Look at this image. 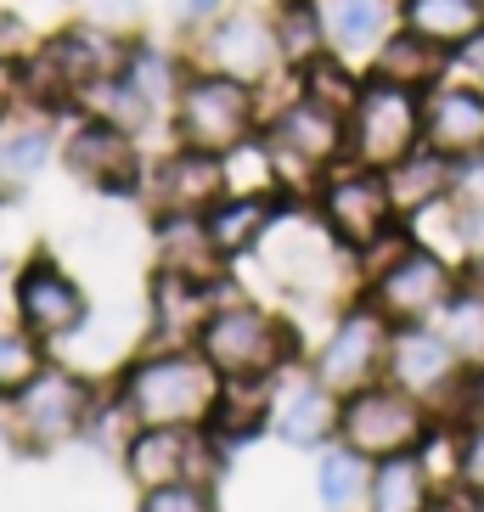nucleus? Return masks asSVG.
Here are the masks:
<instances>
[{
  "mask_svg": "<svg viewBox=\"0 0 484 512\" xmlns=\"http://www.w3.org/2000/svg\"><path fill=\"white\" fill-rule=\"evenodd\" d=\"M85 406H91V389H85L74 372H51V366H40V377L17 394V422H23V434L29 439L51 445V439L74 434L79 422H85Z\"/></svg>",
  "mask_w": 484,
  "mask_h": 512,
  "instance_id": "obj_12",
  "label": "nucleus"
},
{
  "mask_svg": "<svg viewBox=\"0 0 484 512\" xmlns=\"http://www.w3.org/2000/svg\"><path fill=\"white\" fill-rule=\"evenodd\" d=\"M113 74H124L119 34L96 29V23H79V29H62L57 40H46L34 51V62L23 68V91H34L46 107H62Z\"/></svg>",
  "mask_w": 484,
  "mask_h": 512,
  "instance_id": "obj_2",
  "label": "nucleus"
},
{
  "mask_svg": "<svg viewBox=\"0 0 484 512\" xmlns=\"http://www.w3.org/2000/svg\"><path fill=\"white\" fill-rule=\"evenodd\" d=\"M456 462H462V484L484 496V428L468 439V445H462V456H456Z\"/></svg>",
  "mask_w": 484,
  "mask_h": 512,
  "instance_id": "obj_41",
  "label": "nucleus"
},
{
  "mask_svg": "<svg viewBox=\"0 0 484 512\" xmlns=\"http://www.w3.org/2000/svg\"><path fill=\"white\" fill-rule=\"evenodd\" d=\"M445 299H451V271L434 254H423V248H400L378 271V282H372V304L389 321H423Z\"/></svg>",
  "mask_w": 484,
  "mask_h": 512,
  "instance_id": "obj_10",
  "label": "nucleus"
},
{
  "mask_svg": "<svg viewBox=\"0 0 484 512\" xmlns=\"http://www.w3.org/2000/svg\"><path fill=\"white\" fill-rule=\"evenodd\" d=\"M79 102L91 107V119H107L119 124V130H141V124L152 119V102L141 96V85H130L124 74L102 79V85H91V91L79 96Z\"/></svg>",
  "mask_w": 484,
  "mask_h": 512,
  "instance_id": "obj_32",
  "label": "nucleus"
},
{
  "mask_svg": "<svg viewBox=\"0 0 484 512\" xmlns=\"http://www.w3.org/2000/svg\"><path fill=\"white\" fill-rule=\"evenodd\" d=\"M17 46H23V23L12 12H0V57H12Z\"/></svg>",
  "mask_w": 484,
  "mask_h": 512,
  "instance_id": "obj_46",
  "label": "nucleus"
},
{
  "mask_svg": "<svg viewBox=\"0 0 484 512\" xmlns=\"http://www.w3.org/2000/svg\"><path fill=\"white\" fill-rule=\"evenodd\" d=\"M445 344L462 355H484V299H462L445 316Z\"/></svg>",
  "mask_w": 484,
  "mask_h": 512,
  "instance_id": "obj_37",
  "label": "nucleus"
},
{
  "mask_svg": "<svg viewBox=\"0 0 484 512\" xmlns=\"http://www.w3.org/2000/svg\"><path fill=\"white\" fill-rule=\"evenodd\" d=\"M197 445L186 428H141L136 439H130V451H124V467H130V479L141 484V490H158V484H175L186 479V467L197 462Z\"/></svg>",
  "mask_w": 484,
  "mask_h": 512,
  "instance_id": "obj_20",
  "label": "nucleus"
},
{
  "mask_svg": "<svg viewBox=\"0 0 484 512\" xmlns=\"http://www.w3.org/2000/svg\"><path fill=\"white\" fill-rule=\"evenodd\" d=\"M68 169H74L85 186L96 192H130L136 186V147H130V130L107 119H85L68 136Z\"/></svg>",
  "mask_w": 484,
  "mask_h": 512,
  "instance_id": "obj_11",
  "label": "nucleus"
},
{
  "mask_svg": "<svg viewBox=\"0 0 484 512\" xmlns=\"http://www.w3.org/2000/svg\"><path fill=\"white\" fill-rule=\"evenodd\" d=\"M456 197L468 203V209H484V152H473V158H462V169L451 175Z\"/></svg>",
  "mask_w": 484,
  "mask_h": 512,
  "instance_id": "obj_39",
  "label": "nucleus"
},
{
  "mask_svg": "<svg viewBox=\"0 0 484 512\" xmlns=\"http://www.w3.org/2000/svg\"><path fill=\"white\" fill-rule=\"evenodd\" d=\"M271 214L276 209H271V192H265V197H220L203 220H209L214 248L231 259V254H248V248L271 231Z\"/></svg>",
  "mask_w": 484,
  "mask_h": 512,
  "instance_id": "obj_25",
  "label": "nucleus"
},
{
  "mask_svg": "<svg viewBox=\"0 0 484 512\" xmlns=\"http://www.w3.org/2000/svg\"><path fill=\"white\" fill-rule=\"evenodd\" d=\"M203 57H209V74H231L242 85H254L282 62V46H276L271 17L220 12L214 23H203Z\"/></svg>",
  "mask_w": 484,
  "mask_h": 512,
  "instance_id": "obj_8",
  "label": "nucleus"
},
{
  "mask_svg": "<svg viewBox=\"0 0 484 512\" xmlns=\"http://www.w3.org/2000/svg\"><path fill=\"white\" fill-rule=\"evenodd\" d=\"M383 181H389V197H394V209L411 214V209H428L445 186H451V158L445 152H406L394 169H383Z\"/></svg>",
  "mask_w": 484,
  "mask_h": 512,
  "instance_id": "obj_26",
  "label": "nucleus"
},
{
  "mask_svg": "<svg viewBox=\"0 0 484 512\" xmlns=\"http://www.w3.org/2000/svg\"><path fill=\"white\" fill-rule=\"evenodd\" d=\"M400 23L434 46L456 51L484 29V0H400Z\"/></svg>",
  "mask_w": 484,
  "mask_h": 512,
  "instance_id": "obj_22",
  "label": "nucleus"
},
{
  "mask_svg": "<svg viewBox=\"0 0 484 512\" xmlns=\"http://www.w3.org/2000/svg\"><path fill=\"white\" fill-rule=\"evenodd\" d=\"M40 377V349L23 332H0V394H23Z\"/></svg>",
  "mask_w": 484,
  "mask_h": 512,
  "instance_id": "obj_36",
  "label": "nucleus"
},
{
  "mask_svg": "<svg viewBox=\"0 0 484 512\" xmlns=\"http://www.w3.org/2000/svg\"><path fill=\"white\" fill-rule=\"evenodd\" d=\"M46 158H51L46 124H17V130H0V175H6V181H29V175H40Z\"/></svg>",
  "mask_w": 484,
  "mask_h": 512,
  "instance_id": "obj_33",
  "label": "nucleus"
},
{
  "mask_svg": "<svg viewBox=\"0 0 484 512\" xmlns=\"http://www.w3.org/2000/svg\"><path fill=\"white\" fill-rule=\"evenodd\" d=\"M321 501L327 507H349V501L366 490V456L361 451H333V456H321Z\"/></svg>",
  "mask_w": 484,
  "mask_h": 512,
  "instance_id": "obj_35",
  "label": "nucleus"
},
{
  "mask_svg": "<svg viewBox=\"0 0 484 512\" xmlns=\"http://www.w3.org/2000/svg\"><path fill=\"white\" fill-rule=\"evenodd\" d=\"M338 428H344L349 439V451H361V456H400L411 451L417 439H423V411H417V400H411L400 383L394 389H355L349 394V406L338 411Z\"/></svg>",
  "mask_w": 484,
  "mask_h": 512,
  "instance_id": "obj_6",
  "label": "nucleus"
},
{
  "mask_svg": "<svg viewBox=\"0 0 484 512\" xmlns=\"http://www.w3.org/2000/svg\"><path fill=\"white\" fill-rule=\"evenodd\" d=\"M158 192H164V209L169 214H209L214 203L226 197L220 152L181 147L175 158H164V169H158Z\"/></svg>",
  "mask_w": 484,
  "mask_h": 512,
  "instance_id": "obj_16",
  "label": "nucleus"
},
{
  "mask_svg": "<svg viewBox=\"0 0 484 512\" xmlns=\"http://www.w3.org/2000/svg\"><path fill=\"white\" fill-rule=\"evenodd\" d=\"M451 68V51L434 46V40H423L417 29H400L389 34L378 46V57H372V74L389 79V85H406V91H428V85H439V74Z\"/></svg>",
  "mask_w": 484,
  "mask_h": 512,
  "instance_id": "obj_19",
  "label": "nucleus"
},
{
  "mask_svg": "<svg viewBox=\"0 0 484 512\" xmlns=\"http://www.w3.org/2000/svg\"><path fill=\"white\" fill-rule=\"evenodd\" d=\"M85 12H91V23L96 29H124V23H136V12H141V0H85Z\"/></svg>",
  "mask_w": 484,
  "mask_h": 512,
  "instance_id": "obj_40",
  "label": "nucleus"
},
{
  "mask_svg": "<svg viewBox=\"0 0 484 512\" xmlns=\"http://www.w3.org/2000/svg\"><path fill=\"white\" fill-rule=\"evenodd\" d=\"M321 214L333 226L338 242L349 248H372L378 237H389V214H394V197H389V181L378 169H349V175H333L321 186Z\"/></svg>",
  "mask_w": 484,
  "mask_h": 512,
  "instance_id": "obj_7",
  "label": "nucleus"
},
{
  "mask_svg": "<svg viewBox=\"0 0 484 512\" xmlns=\"http://www.w3.org/2000/svg\"><path fill=\"white\" fill-rule=\"evenodd\" d=\"M423 141L445 158L484 152V91L473 85H439L423 102Z\"/></svg>",
  "mask_w": 484,
  "mask_h": 512,
  "instance_id": "obj_15",
  "label": "nucleus"
},
{
  "mask_svg": "<svg viewBox=\"0 0 484 512\" xmlns=\"http://www.w3.org/2000/svg\"><path fill=\"white\" fill-rule=\"evenodd\" d=\"M158 248H164V271H181V276H197V282H214L220 271V248L209 237V220L203 214H164L158 226Z\"/></svg>",
  "mask_w": 484,
  "mask_h": 512,
  "instance_id": "obj_23",
  "label": "nucleus"
},
{
  "mask_svg": "<svg viewBox=\"0 0 484 512\" xmlns=\"http://www.w3.org/2000/svg\"><path fill=\"white\" fill-rule=\"evenodd\" d=\"M383 310L372 304V310H355V316H344L338 321V332H333V344L321 349V383L333 394H355V389H366L372 377H378V366L389 361V327H383Z\"/></svg>",
  "mask_w": 484,
  "mask_h": 512,
  "instance_id": "obj_9",
  "label": "nucleus"
},
{
  "mask_svg": "<svg viewBox=\"0 0 484 512\" xmlns=\"http://www.w3.org/2000/svg\"><path fill=\"white\" fill-rule=\"evenodd\" d=\"M203 344V361L220 377H265L282 355H288V332L276 327L271 316H259L248 304H231V310H214L197 332Z\"/></svg>",
  "mask_w": 484,
  "mask_h": 512,
  "instance_id": "obj_5",
  "label": "nucleus"
},
{
  "mask_svg": "<svg viewBox=\"0 0 484 512\" xmlns=\"http://www.w3.org/2000/svg\"><path fill=\"white\" fill-rule=\"evenodd\" d=\"M462 242H468V254L484 265V209H468V214H462Z\"/></svg>",
  "mask_w": 484,
  "mask_h": 512,
  "instance_id": "obj_45",
  "label": "nucleus"
},
{
  "mask_svg": "<svg viewBox=\"0 0 484 512\" xmlns=\"http://www.w3.org/2000/svg\"><path fill=\"white\" fill-rule=\"evenodd\" d=\"M17 91H23V68L12 57H0V113L17 102Z\"/></svg>",
  "mask_w": 484,
  "mask_h": 512,
  "instance_id": "obj_44",
  "label": "nucleus"
},
{
  "mask_svg": "<svg viewBox=\"0 0 484 512\" xmlns=\"http://www.w3.org/2000/svg\"><path fill=\"white\" fill-rule=\"evenodd\" d=\"M17 310H23V327L34 338H68L85 321V293L57 265L34 259L29 271H23V282H17Z\"/></svg>",
  "mask_w": 484,
  "mask_h": 512,
  "instance_id": "obj_14",
  "label": "nucleus"
},
{
  "mask_svg": "<svg viewBox=\"0 0 484 512\" xmlns=\"http://www.w3.org/2000/svg\"><path fill=\"white\" fill-rule=\"evenodd\" d=\"M271 141H282L288 152H299V158H310V164H327V158H338V152L349 147V124H344V113L299 96V102L276 119Z\"/></svg>",
  "mask_w": 484,
  "mask_h": 512,
  "instance_id": "obj_18",
  "label": "nucleus"
},
{
  "mask_svg": "<svg viewBox=\"0 0 484 512\" xmlns=\"http://www.w3.org/2000/svg\"><path fill=\"white\" fill-rule=\"evenodd\" d=\"M327 34V51L338 57H378V46L400 29V0H310Z\"/></svg>",
  "mask_w": 484,
  "mask_h": 512,
  "instance_id": "obj_13",
  "label": "nucleus"
},
{
  "mask_svg": "<svg viewBox=\"0 0 484 512\" xmlns=\"http://www.w3.org/2000/svg\"><path fill=\"white\" fill-rule=\"evenodd\" d=\"M304 74V96L321 107H333V113H344L355 107V96H361V79H355V68H349V57H338V51H321V57H310L299 68Z\"/></svg>",
  "mask_w": 484,
  "mask_h": 512,
  "instance_id": "obj_30",
  "label": "nucleus"
},
{
  "mask_svg": "<svg viewBox=\"0 0 484 512\" xmlns=\"http://www.w3.org/2000/svg\"><path fill=\"white\" fill-rule=\"evenodd\" d=\"M451 62H456V68H468L473 79H484V29L473 34L468 46H456V51H451Z\"/></svg>",
  "mask_w": 484,
  "mask_h": 512,
  "instance_id": "obj_43",
  "label": "nucleus"
},
{
  "mask_svg": "<svg viewBox=\"0 0 484 512\" xmlns=\"http://www.w3.org/2000/svg\"><path fill=\"white\" fill-rule=\"evenodd\" d=\"M372 512H428V467L411 451L383 456L372 479Z\"/></svg>",
  "mask_w": 484,
  "mask_h": 512,
  "instance_id": "obj_28",
  "label": "nucleus"
},
{
  "mask_svg": "<svg viewBox=\"0 0 484 512\" xmlns=\"http://www.w3.org/2000/svg\"><path fill=\"white\" fill-rule=\"evenodd\" d=\"M473 417H479V422H484V372H479V377H473Z\"/></svg>",
  "mask_w": 484,
  "mask_h": 512,
  "instance_id": "obj_47",
  "label": "nucleus"
},
{
  "mask_svg": "<svg viewBox=\"0 0 484 512\" xmlns=\"http://www.w3.org/2000/svg\"><path fill=\"white\" fill-rule=\"evenodd\" d=\"M220 394V372L197 355H152V361L130 366L124 377V406L141 428H192L209 422V406Z\"/></svg>",
  "mask_w": 484,
  "mask_h": 512,
  "instance_id": "obj_1",
  "label": "nucleus"
},
{
  "mask_svg": "<svg viewBox=\"0 0 484 512\" xmlns=\"http://www.w3.org/2000/svg\"><path fill=\"white\" fill-rule=\"evenodd\" d=\"M214 316V287L197 282V276H181V271H164L152 282V321L164 338H192L203 332V321Z\"/></svg>",
  "mask_w": 484,
  "mask_h": 512,
  "instance_id": "obj_21",
  "label": "nucleus"
},
{
  "mask_svg": "<svg viewBox=\"0 0 484 512\" xmlns=\"http://www.w3.org/2000/svg\"><path fill=\"white\" fill-rule=\"evenodd\" d=\"M389 372L406 394H434L451 383L456 372V349L445 344V332L406 327L400 338H389Z\"/></svg>",
  "mask_w": 484,
  "mask_h": 512,
  "instance_id": "obj_17",
  "label": "nucleus"
},
{
  "mask_svg": "<svg viewBox=\"0 0 484 512\" xmlns=\"http://www.w3.org/2000/svg\"><path fill=\"white\" fill-rule=\"evenodd\" d=\"M333 389L327 383H304V389H293L288 400H282V411H276V434L288 439V445H321V439L333 434Z\"/></svg>",
  "mask_w": 484,
  "mask_h": 512,
  "instance_id": "obj_27",
  "label": "nucleus"
},
{
  "mask_svg": "<svg viewBox=\"0 0 484 512\" xmlns=\"http://www.w3.org/2000/svg\"><path fill=\"white\" fill-rule=\"evenodd\" d=\"M124 79H130V85H141V96L158 107V102H169V96H175V85H181V68H175V57L141 46V51H124Z\"/></svg>",
  "mask_w": 484,
  "mask_h": 512,
  "instance_id": "obj_34",
  "label": "nucleus"
},
{
  "mask_svg": "<svg viewBox=\"0 0 484 512\" xmlns=\"http://www.w3.org/2000/svg\"><path fill=\"white\" fill-rule=\"evenodd\" d=\"M220 169H226V197H265L276 186L271 141H237L231 152H220Z\"/></svg>",
  "mask_w": 484,
  "mask_h": 512,
  "instance_id": "obj_31",
  "label": "nucleus"
},
{
  "mask_svg": "<svg viewBox=\"0 0 484 512\" xmlns=\"http://www.w3.org/2000/svg\"><path fill=\"white\" fill-rule=\"evenodd\" d=\"M141 512H209V496L197 490V484L175 479V484H158V490H147V507Z\"/></svg>",
  "mask_w": 484,
  "mask_h": 512,
  "instance_id": "obj_38",
  "label": "nucleus"
},
{
  "mask_svg": "<svg viewBox=\"0 0 484 512\" xmlns=\"http://www.w3.org/2000/svg\"><path fill=\"white\" fill-rule=\"evenodd\" d=\"M220 12H226V0H175V17H181V23H197V29L214 23Z\"/></svg>",
  "mask_w": 484,
  "mask_h": 512,
  "instance_id": "obj_42",
  "label": "nucleus"
},
{
  "mask_svg": "<svg viewBox=\"0 0 484 512\" xmlns=\"http://www.w3.org/2000/svg\"><path fill=\"white\" fill-rule=\"evenodd\" d=\"M271 29H276V46H282V62H293V68H304L310 57L327 51V34H321V17L310 0H276Z\"/></svg>",
  "mask_w": 484,
  "mask_h": 512,
  "instance_id": "obj_29",
  "label": "nucleus"
},
{
  "mask_svg": "<svg viewBox=\"0 0 484 512\" xmlns=\"http://www.w3.org/2000/svg\"><path fill=\"white\" fill-rule=\"evenodd\" d=\"M265 411H271L265 377H220V394L209 406V428L220 439H248L265 428Z\"/></svg>",
  "mask_w": 484,
  "mask_h": 512,
  "instance_id": "obj_24",
  "label": "nucleus"
},
{
  "mask_svg": "<svg viewBox=\"0 0 484 512\" xmlns=\"http://www.w3.org/2000/svg\"><path fill=\"white\" fill-rule=\"evenodd\" d=\"M175 130L181 147L197 152H231L254 130V85L231 74H197L175 96Z\"/></svg>",
  "mask_w": 484,
  "mask_h": 512,
  "instance_id": "obj_4",
  "label": "nucleus"
},
{
  "mask_svg": "<svg viewBox=\"0 0 484 512\" xmlns=\"http://www.w3.org/2000/svg\"><path fill=\"white\" fill-rule=\"evenodd\" d=\"M349 152L361 158L366 169H394L406 152H417L423 136V102L406 85H389V79H366L355 107H349Z\"/></svg>",
  "mask_w": 484,
  "mask_h": 512,
  "instance_id": "obj_3",
  "label": "nucleus"
}]
</instances>
